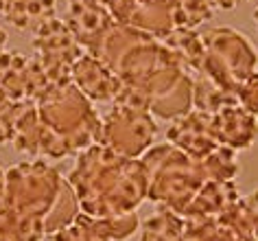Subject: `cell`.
Segmentation results:
<instances>
[{
    "instance_id": "cell-1",
    "label": "cell",
    "mask_w": 258,
    "mask_h": 241,
    "mask_svg": "<svg viewBox=\"0 0 258 241\" xmlns=\"http://www.w3.org/2000/svg\"><path fill=\"white\" fill-rule=\"evenodd\" d=\"M81 213L90 217H114L134 213L147 200V173L140 158L116 154L103 142L77 154L68 175Z\"/></svg>"
},
{
    "instance_id": "cell-2",
    "label": "cell",
    "mask_w": 258,
    "mask_h": 241,
    "mask_svg": "<svg viewBox=\"0 0 258 241\" xmlns=\"http://www.w3.org/2000/svg\"><path fill=\"white\" fill-rule=\"evenodd\" d=\"M7 206L22 217L42 221L48 234L68 226L81 213L73 186L55 167L44 160H24L7 169L5 198Z\"/></svg>"
},
{
    "instance_id": "cell-3",
    "label": "cell",
    "mask_w": 258,
    "mask_h": 241,
    "mask_svg": "<svg viewBox=\"0 0 258 241\" xmlns=\"http://www.w3.org/2000/svg\"><path fill=\"white\" fill-rule=\"evenodd\" d=\"M35 103L42 123L59 147L61 158L77 156L101 142V116L73 81L50 86Z\"/></svg>"
},
{
    "instance_id": "cell-4",
    "label": "cell",
    "mask_w": 258,
    "mask_h": 241,
    "mask_svg": "<svg viewBox=\"0 0 258 241\" xmlns=\"http://www.w3.org/2000/svg\"><path fill=\"white\" fill-rule=\"evenodd\" d=\"M140 160L147 173V198L158 206L171 208L179 217L199 186L208 180L202 162L171 145L169 140L149 147Z\"/></svg>"
},
{
    "instance_id": "cell-5",
    "label": "cell",
    "mask_w": 258,
    "mask_h": 241,
    "mask_svg": "<svg viewBox=\"0 0 258 241\" xmlns=\"http://www.w3.org/2000/svg\"><path fill=\"white\" fill-rule=\"evenodd\" d=\"M206 44V60L202 77L236 94L238 86L258 68V51L243 31L217 27L202 33Z\"/></svg>"
},
{
    "instance_id": "cell-6",
    "label": "cell",
    "mask_w": 258,
    "mask_h": 241,
    "mask_svg": "<svg viewBox=\"0 0 258 241\" xmlns=\"http://www.w3.org/2000/svg\"><path fill=\"white\" fill-rule=\"evenodd\" d=\"M156 136L158 123L149 110L114 101L101 119V142L127 158H140Z\"/></svg>"
},
{
    "instance_id": "cell-7",
    "label": "cell",
    "mask_w": 258,
    "mask_h": 241,
    "mask_svg": "<svg viewBox=\"0 0 258 241\" xmlns=\"http://www.w3.org/2000/svg\"><path fill=\"white\" fill-rule=\"evenodd\" d=\"M33 49H35V57L40 60L44 73H46L48 81L53 86L70 83L75 62L81 55H86V49L77 42V37L68 29V24L59 20V18L44 22L35 31Z\"/></svg>"
},
{
    "instance_id": "cell-8",
    "label": "cell",
    "mask_w": 258,
    "mask_h": 241,
    "mask_svg": "<svg viewBox=\"0 0 258 241\" xmlns=\"http://www.w3.org/2000/svg\"><path fill=\"white\" fill-rule=\"evenodd\" d=\"M50 86L37 57H27L18 51L0 53V92L9 101H37Z\"/></svg>"
},
{
    "instance_id": "cell-9",
    "label": "cell",
    "mask_w": 258,
    "mask_h": 241,
    "mask_svg": "<svg viewBox=\"0 0 258 241\" xmlns=\"http://www.w3.org/2000/svg\"><path fill=\"white\" fill-rule=\"evenodd\" d=\"M140 230L136 211L114 217H90L79 213L61 230L48 234V241H125Z\"/></svg>"
},
{
    "instance_id": "cell-10",
    "label": "cell",
    "mask_w": 258,
    "mask_h": 241,
    "mask_svg": "<svg viewBox=\"0 0 258 241\" xmlns=\"http://www.w3.org/2000/svg\"><path fill=\"white\" fill-rule=\"evenodd\" d=\"M63 22L73 31L77 42L86 49V53H90L101 42V37L116 24L114 16L99 0H68Z\"/></svg>"
},
{
    "instance_id": "cell-11",
    "label": "cell",
    "mask_w": 258,
    "mask_h": 241,
    "mask_svg": "<svg viewBox=\"0 0 258 241\" xmlns=\"http://www.w3.org/2000/svg\"><path fill=\"white\" fill-rule=\"evenodd\" d=\"M70 81L88 97L90 101H99V103H114V99L118 97L122 83L118 79V75L107 66L105 62H101L94 55H81L73 66V75Z\"/></svg>"
},
{
    "instance_id": "cell-12",
    "label": "cell",
    "mask_w": 258,
    "mask_h": 241,
    "mask_svg": "<svg viewBox=\"0 0 258 241\" xmlns=\"http://www.w3.org/2000/svg\"><path fill=\"white\" fill-rule=\"evenodd\" d=\"M166 140L197 160L217 147L210 127V116L199 112V110H190L184 116L173 119L169 129H166Z\"/></svg>"
},
{
    "instance_id": "cell-13",
    "label": "cell",
    "mask_w": 258,
    "mask_h": 241,
    "mask_svg": "<svg viewBox=\"0 0 258 241\" xmlns=\"http://www.w3.org/2000/svg\"><path fill=\"white\" fill-rule=\"evenodd\" d=\"M210 127L217 145L230 147L234 152L249 149L258 140V119L243 106H232L210 116Z\"/></svg>"
},
{
    "instance_id": "cell-14",
    "label": "cell",
    "mask_w": 258,
    "mask_h": 241,
    "mask_svg": "<svg viewBox=\"0 0 258 241\" xmlns=\"http://www.w3.org/2000/svg\"><path fill=\"white\" fill-rule=\"evenodd\" d=\"M241 200L236 180H206L199 191L192 195L182 217H219Z\"/></svg>"
},
{
    "instance_id": "cell-15",
    "label": "cell",
    "mask_w": 258,
    "mask_h": 241,
    "mask_svg": "<svg viewBox=\"0 0 258 241\" xmlns=\"http://www.w3.org/2000/svg\"><path fill=\"white\" fill-rule=\"evenodd\" d=\"M57 14V0H5L0 16L14 29L35 31Z\"/></svg>"
},
{
    "instance_id": "cell-16",
    "label": "cell",
    "mask_w": 258,
    "mask_h": 241,
    "mask_svg": "<svg viewBox=\"0 0 258 241\" xmlns=\"http://www.w3.org/2000/svg\"><path fill=\"white\" fill-rule=\"evenodd\" d=\"M162 44L179 60V64L195 77L202 73L206 60V44L204 37L195 29H179L175 27L162 40Z\"/></svg>"
},
{
    "instance_id": "cell-17",
    "label": "cell",
    "mask_w": 258,
    "mask_h": 241,
    "mask_svg": "<svg viewBox=\"0 0 258 241\" xmlns=\"http://www.w3.org/2000/svg\"><path fill=\"white\" fill-rule=\"evenodd\" d=\"M232 106H238V99L234 92L217 86L208 77H202V75L192 77V110L215 116Z\"/></svg>"
},
{
    "instance_id": "cell-18",
    "label": "cell",
    "mask_w": 258,
    "mask_h": 241,
    "mask_svg": "<svg viewBox=\"0 0 258 241\" xmlns=\"http://www.w3.org/2000/svg\"><path fill=\"white\" fill-rule=\"evenodd\" d=\"M140 241H186L184 239V217L171 208L158 206L140 224Z\"/></svg>"
},
{
    "instance_id": "cell-19",
    "label": "cell",
    "mask_w": 258,
    "mask_h": 241,
    "mask_svg": "<svg viewBox=\"0 0 258 241\" xmlns=\"http://www.w3.org/2000/svg\"><path fill=\"white\" fill-rule=\"evenodd\" d=\"M48 237L42 221L22 217L7 206H0V241H42Z\"/></svg>"
},
{
    "instance_id": "cell-20",
    "label": "cell",
    "mask_w": 258,
    "mask_h": 241,
    "mask_svg": "<svg viewBox=\"0 0 258 241\" xmlns=\"http://www.w3.org/2000/svg\"><path fill=\"white\" fill-rule=\"evenodd\" d=\"M215 5L210 0H171V18L179 29H197L212 20Z\"/></svg>"
},
{
    "instance_id": "cell-21",
    "label": "cell",
    "mask_w": 258,
    "mask_h": 241,
    "mask_svg": "<svg viewBox=\"0 0 258 241\" xmlns=\"http://www.w3.org/2000/svg\"><path fill=\"white\" fill-rule=\"evenodd\" d=\"M199 162H202L204 173L208 180H236L238 171H241L236 152L223 145H217L210 154L199 158Z\"/></svg>"
},
{
    "instance_id": "cell-22",
    "label": "cell",
    "mask_w": 258,
    "mask_h": 241,
    "mask_svg": "<svg viewBox=\"0 0 258 241\" xmlns=\"http://www.w3.org/2000/svg\"><path fill=\"white\" fill-rule=\"evenodd\" d=\"M238 106H243L249 114L258 119V73H251L236 90Z\"/></svg>"
},
{
    "instance_id": "cell-23",
    "label": "cell",
    "mask_w": 258,
    "mask_h": 241,
    "mask_svg": "<svg viewBox=\"0 0 258 241\" xmlns=\"http://www.w3.org/2000/svg\"><path fill=\"white\" fill-rule=\"evenodd\" d=\"M99 3L114 16V20L120 24H129V20H132V16H134V9H136L134 0H99Z\"/></svg>"
},
{
    "instance_id": "cell-24",
    "label": "cell",
    "mask_w": 258,
    "mask_h": 241,
    "mask_svg": "<svg viewBox=\"0 0 258 241\" xmlns=\"http://www.w3.org/2000/svg\"><path fill=\"white\" fill-rule=\"evenodd\" d=\"M14 101L0 92V145L11 142V119H14Z\"/></svg>"
},
{
    "instance_id": "cell-25",
    "label": "cell",
    "mask_w": 258,
    "mask_h": 241,
    "mask_svg": "<svg viewBox=\"0 0 258 241\" xmlns=\"http://www.w3.org/2000/svg\"><path fill=\"white\" fill-rule=\"evenodd\" d=\"M243 206H245V213H247V219H249L251 232H254V239L258 241V188L256 191H251L247 198H243Z\"/></svg>"
},
{
    "instance_id": "cell-26",
    "label": "cell",
    "mask_w": 258,
    "mask_h": 241,
    "mask_svg": "<svg viewBox=\"0 0 258 241\" xmlns=\"http://www.w3.org/2000/svg\"><path fill=\"white\" fill-rule=\"evenodd\" d=\"M217 9H223V11H230V9H236L241 5V0H210Z\"/></svg>"
},
{
    "instance_id": "cell-27",
    "label": "cell",
    "mask_w": 258,
    "mask_h": 241,
    "mask_svg": "<svg viewBox=\"0 0 258 241\" xmlns=\"http://www.w3.org/2000/svg\"><path fill=\"white\" fill-rule=\"evenodd\" d=\"M136 7H164V5H171V0H134Z\"/></svg>"
},
{
    "instance_id": "cell-28",
    "label": "cell",
    "mask_w": 258,
    "mask_h": 241,
    "mask_svg": "<svg viewBox=\"0 0 258 241\" xmlns=\"http://www.w3.org/2000/svg\"><path fill=\"white\" fill-rule=\"evenodd\" d=\"M5 180H7V169L0 165V204H3V198H5Z\"/></svg>"
},
{
    "instance_id": "cell-29",
    "label": "cell",
    "mask_w": 258,
    "mask_h": 241,
    "mask_svg": "<svg viewBox=\"0 0 258 241\" xmlns=\"http://www.w3.org/2000/svg\"><path fill=\"white\" fill-rule=\"evenodd\" d=\"M5 44H7V31H5L3 24H0V53L5 51Z\"/></svg>"
},
{
    "instance_id": "cell-30",
    "label": "cell",
    "mask_w": 258,
    "mask_h": 241,
    "mask_svg": "<svg viewBox=\"0 0 258 241\" xmlns=\"http://www.w3.org/2000/svg\"><path fill=\"white\" fill-rule=\"evenodd\" d=\"M254 24H256V29H258V3H256V9H254Z\"/></svg>"
},
{
    "instance_id": "cell-31",
    "label": "cell",
    "mask_w": 258,
    "mask_h": 241,
    "mask_svg": "<svg viewBox=\"0 0 258 241\" xmlns=\"http://www.w3.org/2000/svg\"><path fill=\"white\" fill-rule=\"evenodd\" d=\"M3 5H5V0H0V9H3Z\"/></svg>"
},
{
    "instance_id": "cell-32",
    "label": "cell",
    "mask_w": 258,
    "mask_h": 241,
    "mask_svg": "<svg viewBox=\"0 0 258 241\" xmlns=\"http://www.w3.org/2000/svg\"><path fill=\"white\" fill-rule=\"evenodd\" d=\"M251 3H258V0H251Z\"/></svg>"
}]
</instances>
